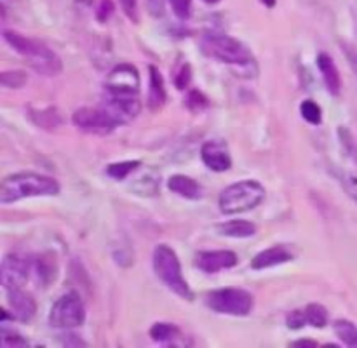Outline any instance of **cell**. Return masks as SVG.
<instances>
[{"label": "cell", "instance_id": "6da1fadb", "mask_svg": "<svg viewBox=\"0 0 357 348\" xmlns=\"http://www.w3.org/2000/svg\"><path fill=\"white\" fill-rule=\"evenodd\" d=\"M201 49L208 58L225 63L243 79H255L258 75V63L253 51L239 38L211 31L202 37Z\"/></svg>", "mask_w": 357, "mask_h": 348}, {"label": "cell", "instance_id": "7a4b0ae2", "mask_svg": "<svg viewBox=\"0 0 357 348\" xmlns=\"http://www.w3.org/2000/svg\"><path fill=\"white\" fill-rule=\"evenodd\" d=\"M58 180L45 174L31 173H14L9 174L0 183V202L2 204H14L23 198L31 197H54L59 193Z\"/></svg>", "mask_w": 357, "mask_h": 348}, {"label": "cell", "instance_id": "3957f363", "mask_svg": "<svg viewBox=\"0 0 357 348\" xmlns=\"http://www.w3.org/2000/svg\"><path fill=\"white\" fill-rule=\"evenodd\" d=\"M3 40L14 49L20 56L28 59L31 68L37 73L45 77H56L63 72V61L47 44L37 38L24 37L17 31L6 30L3 31Z\"/></svg>", "mask_w": 357, "mask_h": 348}, {"label": "cell", "instance_id": "277c9868", "mask_svg": "<svg viewBox=\"0 0 357 348\" xmlns=\"http://www.w3.org/2000/svg\"><path fill=\"white\" fill-rule=\"evenodd\" d=\"M152 267L157 278H159L166 287H169L174 294L180 296V298L183 299H188V301L194 299V292H192L188 282L185 280L180 258L174 253L173 247L166 246V244L157 246L155 251H153Z\"/></svg>", "mask_w": 357, "mask_h": 348}, {"label": "cell", "instance_id": "5b68a950", "mask_svg": "<svg viewBox=\"0 0 357 348\" xmlns=\"http://www.w3.org/2000/svg\"><path fill=\"white\" fill-rule=\"evenodd\" d=\"M265 187L257 180H243L229 184L220 193V211L223 214H239L251 211L265 200Z\"/></svg>", "mask_w": 357, "mask_h": 348}, {"label": "cell", "instance_id": "8992f818", "mask_svg": "<svg viewBox=\"0 0 357 348\" xmlns=\"http://www.w3.org/2000/svg\"><path fill=\"white\" fill-rule=\"evenodd\" d=\"M204 303L216 313L244 317L253 310L255 298L243 287H222L209 291L204 296Z\"/></svg>", "mask_w": 357, "mask_h": 348}, {"label": "cell", "instance_id": "52a82bcc", "mask_svg": "<svg viewBox=\"0 0 357 348\" xmlns=\"http://www.w3.org/2000/svg\"><path fill=\"white\" fill-rule=\"evenodd\" d=\"M86 320L84 301L77 291H70L59 296L49 312V324L56 329H75Z\"/></svg>", "mask_w": 357, "mask_h": 348}, {"label": "cell", "instance_id": "ba28073f", "mask_svg": "<svg viewBox=\"0 0 357 348\" xmlns=\"http://www.w3.org/2000/svg\"><path fill=\"white\" fill-rule=\"evenodd\" d=\"M72 122L80 131L91 132V134L105 136L110 134L114 129H117V122L110 117L103 106H82L72 115Z\"/></svg>", "mask_w": 357, "mask_h": 348}, {"label": "cell", "instance_id": "9c48e42d", "mask_svg": "<svg viewBox=\"0 0 357 348\" xmlns=\"http://www.w3.org/2000/svg\"><path fill=\"white\" fill-rule=\"evenodd\" d=\"M107 94L115 96H138L139 94V73L131 63H122L114 66L105 79Z\"/></svg>", "mask_w": 357, "mask_h": 348}, {"label": "cell", "instance_id": "30bf717a", "mask_svg": "<svg viewBox=\"0 0 357 348\" xmlns=\"http://www.w3.org/2000/svg\"><path fill=\"white\" fill-rule=\"evenodd\" d=\"M31 274V263L21 254H7L0 267V280L3 287L20 289L28 282Z\"/></svg>", "mask_w": 357, "mask_h": 348}, {"label": "cell", "instance_id": "8fae6325", "mask_svg": "<svg viewBox=\"0 0 357 348\" xmlns=\"http://www.w3.org/2000/svg\"><path fill=\"white\" fill-rule=\"evenodd\" d=\"M101 106L110 113V117L117 122V125L131 122L142 110L138 96H115V94H107Z\"/></svg>", "mask_w": 357, "mask_h": 348}, {"label": "cell", "instance_id": "7c38bea8", "mask_svg": "<svg viewBox=\"0 0 357 348\" xmlns=\"http://www.w3.org/2000/svg\"><path fill=\"white\" fill-rule=\"evenodd\" d=\"M201 159L204 166L215 173H223L229 171L232 166V157H230L229 145L223 139H209L202 145Z\"/></svg>", "mask_w": 357, "mask_h": 348}, {"label": "cell", "instance_id": "4fadbf2b", "mask_svg": "<svg viewBox=\"0 0 357 348\" xmlns=\"http://www.w3.org/2000/svg\"><path fill=\"white\" fill-rule=\"evenodd\" d=\"M237 254L232 251H201L195 254V264L206 274L227 270L236 267Z\"/></svg>", "mask_w": 357, "mask_h": 348}, {"label": "cell", "instance_id": "5bb4252c", "mask_svg": "<svg viewBox=\"0 0 357 348\" xmlns=\"http://www.w3.org/2000/svg\"><path fill=\"white\" fill-rule=\"evenodd\" d=\"M295 258V253L291 251V247L286 246V244H275V246L267 247V249L260 251L257 256L251 260V268L253 270H265V268L278 267V264L288 263Z\"/></svg>", "mask_w": 357, "mask_h": 348}, {"label": "cell", "instance_id": "9a60e30c", "mask_svg": "<svg viewBox=\"0 0 357 348\" xmlns=\"http://www.w3.org/2000/svg\"><path fill=\"white\" fill-rule=\"evenodd\" d=\"M7 303L13 310V319L21 320V322H30L37 312V303L31 298V294L20 289H9L7 291Z\"/></svg>", "mask_w": 357, "mask_h": 348}, {"label": "cell", "instance_id": "2e32d148", "mask_svg": "<svg viewBox=\"0 0 357 348\" xmlns=\"http://www.w3.org/2000/svg\"><path fill=\"white\" fill-rule=\"evenodd\" d=\"M317 68H319L321 75H323V80L326 84L330 94L338 96L342 93V77L337 65H335L333 58L328 52H319L317 54Z\"/></svg>", "mask_w": 357, "mask_h": 348}, {"label": "cell", "instance_id": "e0dca14e", "mask_svg": "<svg viewBox=\"0 0 357 348\" xmlns=\"http://www.w3.org/2000/svg\"><path fill=\"white\" fill-rule=\"evenodd\" d=\"M167 94L166 87H164V77L157 66H149V97H146V104L150 110H159L166 104Z\"/></svg>", "mask_w": 357, "mask_h": 348}, {"label": "cell", "instance_id": "ac0fdd59", "mask_svg": "<svg viewBox=\"0 0 357 348\" xmlns=\"http://www.w3.org/2000/svg\"><path fill=\"white\" fill-rule=\"evenodd\" d=\"M167 188L173 193L180 195V197L188 198V200H197L202 197V188L194 177L187 176V174H173L167 180Z\"/></svg>", "mask_w": 357, "mask_h": 348}, {"label": "cell", "instance_id": "d6986e66", "mask_svg": "<svg viewBox=\"0 0 357 348\" xmlns=\"http://www.w3.org/2000/svg\"><path fill=\"white\" fill-rule=\"evenodd\" d=\"M218 230L225 237H236V239H246V237H253L257 233V226L246 219H232V221L220 225Z\"/></svg>", "mask_w": 357, "mask_h": 348}, {"label": "cell", "instance_id": "ffe728a7", "mask_svg": "<svg viewBox=\"0 0 357 348\" xmlns=\"http://www.w3.org/2000/svg\"><path fill=\"white\" fill-rule=\"evenodd\" d=\"M150 338L153 341H157V343L174 345L178 338H181V329L178 326H174V324L159 322L150 327Z\"/></svg>", "mask_w": 357, "mask_h": 348}, {"label": "cell", "instance_id": "44dd1931", "mask_svg": "<svg viewBox=\"0 0 357 348\" xmlns=\"http://www.w3.org/2000/svg\"><path fill=\"white\" fill-rule=\"evenodd\" d=\"M31 120L44 129H54L61 125V117H59L56 108H47V110H31Z\"/></svg>", "mask_w": 357, "mask_h": 348}, {"label": "cell", "instance_id": "7402d4cb", "mask_svg": "<svg viewBox=\"0 0 357 348\" xmlns=\"http://www.w3.org/2000/svg\"><path fill=\"white\" fill-rule=\"evenodd\" d=\"M335 333L347 347H357V326L347 319H338L335 322Z\"/></svg>", "mask_w": 357, "mask_h": 348}, {"label": "cell", "instance_id": "603a6c76", "mask_svg": "<svg viewBox=\"0 0 357 348\" xmlns=\"http://www.w3.org/2000/svg\"><path fill=\"white\" fill-rule=\"evenodd\" d=\"M139 166H142V162H139V160L115 162V164H110V166L107 167V174L110 177H114V180L122 181V180H126V177L131 176L136 169H139Z\"/></svg>", "mask_w": 357, "mask_h": 348}, {"label": "cell", "instance_id": "cb8c5ba5", "mask_svg": "<svg viewBox=\"0 0 357 348\" xmlns=\"http://www.w3.org/2000/svg\"><path fill=\"white\" fill-rule=\"evenodd\" d=\"M307 317V324L314 327H324L328 324V310L319 303H309L303 308Z\"/></svg>", "mask_w": 357, "mask_h": 348}, {"label": "cell", "instance_id": "d4e9b609", "mask_svg": "<svg viewBox=\"0 0 357 348\" xmlns=\"http://www.w3.org/2000/svg\"><path fill=\"white\" fill-rule=\"evenodd\" d=\"M300 113H302V117L312 125L321 124V120H323V110H321L319 104L312 100H305L300 104Z\"/></svg>", "mask_w": 357, "mask_h": 348}, {"label": "cell", "instance_id": "484cf974", "mask_svg": "<svg viewBox=\"0 0 357 348\" xmlns=\"http://www.w3.org/2000/svg\"><path fill=\"white\" fill-rule=\"evenodd\" d=\"M0 84L9 89H20L26 84V73L21 70H10V72H3L0 75Z\"/></svg>", "mask_w": 357, "mask_h": 348}, {"label": "cell", "instance_id": "4316f807", "mask_svg": "<svg viewBox=\"0 0 357 348\" xmlns=\"http://www.w3.org/2000/svg\"><path fill=\"white\" fill-rule=\"evenodd\" d=\"M173 80H174V87H176V89H180V90L185 89V87H187L192 80L190 65H188V63H181V65L176 68V72H174Z\"/></svg>", "mask_w": 357, "mask_h": 348}, {"label": "cell", "instance_id": "83f0119b", "mask_svg": "<svg viewBox=\"0 0 357 348\" xmlns=\"http://www.w3.org/2000/svg\"><path fill=\"white\" fill-rule=\"evenodd\" d=\"M185 103H187V108H190L192 111H202L208 108L209 101H208V97L201 93V90H190Z\"/></svg>", "mask_w": 357, "mask_h": 348}, {"label": "cell", "instance_id": "f1b7e54d", "mask_svg": "<svg viewBox=\"0 0 357 348\" xmlns=\"http://www.w3.org/2000/svg\"><path fill=\"white\" fill-rule=\"evenodd\" d=\"M0 345H2L3 348H9V347H26L28 341L24 340L23 336H20V334L13 333V331L2 329V331H0Z\"/></svg>", "mask_w": 357, "mask_h": 348}, {"label": "cell", "instance_id": "f546056e", "mask_svg": "<svg viewBox=\"0 0 357 348\" xmlns=\"http://www.w3.org/2000/svg\"><path fill=\"white\" fill-rule=\"evenodd\" d=\"M169 6L173 13L176 14L180 19H187L190 17L192 10V0H169Z\"/></svg>", "mask_w": 357, "mask_h": 348}, {"label": "cell", "instance_id": "4dcf8cb0", "mask_svg": "<svg viewBox=\"0 0 357 348\" xmlns=\"http://www.w3.org/2000/svg\"><path fill=\"white\" fill-rule=\"evenodd\" d=\"M286 326L289 329H302L303 326H307V317L303 310H295V312L288 313L286 317Z\"/></svg>", "mask_w": 357, "mask_h": 348}, {"label": "cell", "instance_id": "1f68e13d", "mask_svg": "<svg viewBox=\"0 0 357 348\" xmlns=\"http://www.w3.org/2000/svg\"><path fill=\"white\" fill-rule=\"evenodd\" d=\"M121 2L122 10H124L126 16L132 21V23H138L139 21V13H138V0H119Z\"/></svg>", "mask_w": 357, "mask_h": 348}, {"label": "cell", "instance_id": "d6a6232c", "mask_svg": "<svg viewBox=\"0 0 357 348\" xmlns=\"http://www.w3.org/2000/svg\"><path fill=\"white\" fill-rule=\"evenodd\" d=\"M112 10H114V3L110 0H101L100 6H98V19L100 21H107V17L110 16Z\"/></svg>", "mask_w": 357, "mask_h": 348}, {"label": "cell", "instance_id": "836d02e7", "mask_svg": "<svg viewBox=\"0 0 357 348\" xmlns=\"http://www.w3.org/2000/svg\"><path fill=\"white\" fill-rule=\"evenodd\" d=\"M291 347H319V343L314 340H307V338H303V340L293 341Z\"/></svg>", "mask_w": 357, "mask_h": 348}, {"label": "cell", "instance_id": "e575fe53", "mask_svg": "<svg viewBox=\"0 0 357 348\" xmlns=\"http://www.w3.org/2000/svg\"><path fill=\"white\" fill-rule=\"evenodd\" d=\"M75 2L82 7H91L94 3V0H75Z\"/></svg>", "mask_w": 357, "mask_h": 348}, {"label": "cell", "instance_id": "d590c367", "mask_svg": "<svg viewBox=\"0 0 357 348\" xmlns=\"http://www.w3.org/2000/svg\"><path fill=\"white\" fill-rule=\"evenodd\" d=\"M265 7H274L275 6V0H260Z\"/></svg>", "mask_w": 357, "mask_h": 348}, {"label": "cell", "instance_id": "8d00e7d4", "mask_svg": "<svg viewBox=\"0 0 357 348\" xmlns=\"http://www.w3.org/2000/svg\"><path fill=\"white\" fill-rule=\"evenodd\" d=\"M202 2H204V3H209V6H215V3L222 2V0H202Z\"/></svg>", "mask_w": 357, "mask_h": 348}]
</instances>
